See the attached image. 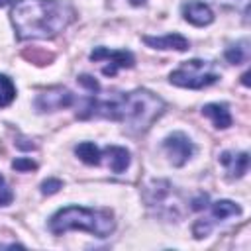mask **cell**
I'll list each match as a JSON object with an SVG mask.
<instances>
[{
    "mask_svg": "<svg viewBox=\"0 0 251 251\" xmlns=\"http://www.w3.org/2000/svg\"><path fill=\"white\" fill-rule=\"evenodd\" d=\"M10 2H12V0H0V8H2V6H8Z\"/></svg>",
    "mask_w": 251,
    "mask_h": 251,
    "instance_id": "obj_24",
    "label": "cell"
},
{
    "mask_svg": "<svg viewBox=\"0 0 251 251\" xmlns=\"http://www.w3.org/2000/svg\"><path fill=\"white\" fill-rule=\"evenodd\" d=\"M14 200V194L10 190V186L6 184V180L0 176V206H8Z\"/></svg>",
    "mask_w": 251,
    "mask_h": 251,
    "instance_id": "obj_19",
    "label": "cell"
},
{
    "mask_svg": "<svg viewBox=\"0 0 251 251\" xmlns=\"http://www.w3.org/2000/svg\"><path fill=\"white\" fill-rule=\"evenodd\" d=\"M59 188H63V182H61L59 178H49V180H45V182L41 184V192H43V194H53V192H57Z\"/></svg>",
    "mask_w": 251,
    "mask_h": 251,
    "instance_id": "obj_20",
    "label": "cell"
},
{
    "mask_svg": "<svg viewBox=\"0 0 251 251\" xmlns=\"http://www.w3.org/2000/svg\"><path fill=\"white\" fill-rule=\"evenodd\" d=\"M75 153L78 155V159L86 165H100V157H102V151L92 143V141H82L75 147Z\"/></svg>",
    "mask_w": 251,
    "mask_h": 251,
    "instance_id": "obj_15",
    "label": "cell"
},
{
    "mask_svg": "<svg viewBox=\"0 0 251 251\" xmlns=\"http://www.w3.org/2000/svg\"><path fill=\"white\" fill-rule=\"evenodd\" d=\"M16 98V86L14 82L6 76V75H0V108L4 106H10Z\"/></svg>",
    "mask_w": 251,
    "mask_h": 251,
    "instance_id": "obj_17",
    "label": "cell"
},
{
    "mask_svg": "<svg viewBox=\"0 0 251 251\" xmlns=\"http://www.w3.org/2000/svg\"><path fill=\"white\" fill-rule=\"evenodd\" d=\"M239 214H241V206H237L235 202L218 200V202L212 204V218L208 222L214 226V222H222V220H227V218H233V216H239Z\"/></svg>",
    "mask_w": 251,
    "mask_h": 251,
    "instance_id": "obj_14",
    "label": "cell"
},
{
    "mask_svg": "<svg viewBox=\"0 0 251 251\" xmlns=\"http://www.w3.org/2000/svg\"><path fill=\"white\" fill-rule=\"evenodd\" d=\"M10 16L20 39H49L69 27L75 10L65 0H18Z\"/></svg>",
    "mask_w": 251,
    "mask_h": 251,
    "instance_id": "obj_2",
    "label": "cell"
},
{
    "mask_svg": "<svg viewBox=\"0 0 251 251\" xmlns=\"http://www.w3.org/2000/svg\"><path fill=\"white\" fill-rule=\"evenodd\" d=\"M12 167H14L16 171H31V169H35V163H33L31 159L20 157V159H16V161L12 163Z\"/></svg>",
    "mask_w": 251,
    "mask_h": 251,
    "instance_id": "obj_21",
    "label": "cell"
},
{
    "mask_svg": "<svg viewBox=\"0 0 251 251\" xmlns=\"http://www.w3.org/2000/svg\"><path fill=\"white\" fill-rule=\"evenodd\" d=\"M220 6L229 8V10H237L241 14H247L249 10V0H216Z\"/></svg>",
    "mask_w": 251,
    "mask_h": 251,
    "instance_id": "obj_18",
    "label": "cell"
},
{
    "mask_svg": "<svg viewBox=\"0 0 251 251\" xmlns=\"http://www.w3.org/2000/svg\"><path fill=\"white\" fill-rule=\"evenodd\" d=\"M92 61H108V65L102 69L106 76H114L118 69H129L133 67V55L129 51H114L108 47H96L90 53Z\"/></svg>",
    "mask_w": 251,
    "mask_h": 251,
    "instance_id": "obj_7",
    "label": "cell"
},
{
    "mask_svg": "<svg viewBox=\"0 0 251 251\" xmlns=\"http://www.w3.org/2000/svg\"><path fill=\"white\" fill-rule=\"evenodd\" d=\"M220 163L226 167L229 176H243L249 169V155L245 151H241V153L226 151L220 155Z\"/></svg>",
    "mask_w": 251,
    "mask_h": 251,
    "instance_id": "obj_10",
    "label": "cell"
},
{
    "mask_svg": "<svg viewBox=\"0 0 251 251\" xmlns=\"http://www.w3.org/2000/svg\"><path fill=\"white\" fill-rule=\"evenodd\" d=\"M163 147H165V151H167V155L175 167H182L196 151L194 143L182 131H175V133L167 135L163 141Z\"/></svg>",
    "mask_w": 251,
    "mask_h": 251,
    "instance_id": "obj_6",
    "label": "cell"
},
{
    "mask_svg": "<svg viewBox=\"0 0 251 251\" xmlns=\"http://www.w3.org/2000/svg\"><path fill=\"white\" fill-rule=\"evenodd\" d=\"M102 155L108 157V165L114 173H122L127 169L129 165V151L124 149V147H118V145H112V147H106L102 151Z\"/></svg>",
    "mask_w": 251,
    "mask_h": 251,
    "instance_id": "obj_13",
    "label": "cell"
},
{
    "mask_svg": "<svg viewBox=\"0 0 251 251\" xmlns=\"http://www.w3.org/2000/svg\"><path fill=\"white\" fill-rule=\"evenodd\" d=\"M249 43L243 39V41H239V43H235V45H231L227 51H226V59L229 61V63H233V65H239V63H245L247 61V57H249V47H247Z\"/></svg>",
    "mask_w": 251,
    "mask_h": 251,
    "instance_id": "obj_16",
    "label": "cell"
},
{
    "mask_svg": "<svg viewBox=\"0 0 251 251\" xmlns=\"http://www.w3.org/2000/svg\"><path fill=\"white\" fill-rule=\"evenodd\" d=\"M129 2H131V4H135V6H139V4H143L145 0H129Z\"/></svg>",
    "mask_w": 251,
    "mask_h": 251,
    "instance_id": "obj_23",
    "label": "cell"
},
{
    "mask_svg": "<svg viewBox=\"0 0 251 251\" xmlns=\"http://www.w3.org/2000/svg\"><path fill=\"white\" fill-rule=\"evenodd\" d=\"M202 114L212 120V124L220 129H226L231 126V114L226 104H206L202 108Z\"/></svg>",
    "mask_w": 251,
    "mask_h": 251,
    "instance_id": "obj_12",
    "label": "cell"
},
{
    "mask_svg": "<svg viewBox=\"0 0 251 251\" xmlns=\"http://www.w3.org/2000/svg\"><path fill=\"white\" fill-rule=\"evenodd\" d=\"M71 104H73V94L63 86L49 88L35 98V108L39 112H55V110L67 108Z\"/></svg>",
    "mask_w": 251,
    "mask_h": 251,
    "instance_id": "obj_8",
    "label": "cell"
},
{
    "mask_svg": "<svg viewBox=\"0 0 251 251\" xmlns=\"http://www.w3.org/2000/svg\"><path fill=\"white\" fill-rule=\"evenodd\" d=\"M145 200L151 208H157L159 216H169V218H178V200L173 192L171 182L167 180H155L147 186Z\"/></svg>",
    "mask_w": 251,
    "mask_h": 251,
    "instance_id": "obj_5",
    "label": "cell"
},
{
    "mask_svg": "<svg viewBox=\"0 0 251 251\" xmlns=\"http://www.w3.org/2000/svg\"><path fill=\"white\" fill-rule=\"evenodd\" d=\"M143 41L147 45H151L153 49H176V51H186L188 49V39L182 37L180 33H167L163 37L145 35Z\"/></svg>",
    "mask_w": 251,
    "mask_h": 251,
    "instance_id": "obj_11",
    "label": "cell"
},
{
    "mask_svg": "<svg viewBox=\"0 0 251 251\" xmlns=\"http://www.w3.org/2000/svg\"><path fill=\"white\" fill-rule=\"evenodd\" d=\"M220 78L214 63L210 61H202V59H190V61H184L176 71L171 73L169 80L176 86H182V88H204V86H210L214 84L216 80Z\"/></svg>",
    "mask_w": 251,
    "mask_h": 251,
    "instance_id": "obj_4",
    "label": "cell"
},
{
    "mask_svg": "<svg viewBox=\"0 0 251 251\" xmlns=\"http://www.w3.org/2000/svg\"><path fill=\"white\" fill-rule=\"evenodd\" d=\"M182 16L188 24L192 25H208L214 22V12L210 10L208 4L200 2V0H190L182 4Z\"/></svg>",
    "mask_w": 251,
    "mask_h": 251,
    "instance_id": "obj_9",
    "label": "cell"
},
{
    "mask_svg": "<svg viewBox=\"0 0 251 251\" xmlns=\"http://www.w3.org/2000/svg\"><path fill=\"white\" fill-rule=\"evenodd\" d=\"M165 110V102L143 88L133 92L116 94L110 98L90 96L84 100V106L78 112V118H110L114 122H122L131 131H145Z\"/></svg>",
    "mask_w": 251,
    "mask_h": 251,
    "instance_id": "obj_1",
    "label": "cell"
},
{
    "mask_svg": "<svg viewBox=\"0 0 251 251\" xmlns=\"http://www.w3.org/2000/svg\"><path fill=\"white\" fill-rule=\"evenodd\" d=\"M78 82H80V84H84L86 88H90L92 92H94V90H98V82H96L92 76H88V75H82V76H78Z\"/></svg>",
    "mask_w": 251,
    "mask_h": 251,
    "instance_id": "obj_22",
    "label": "cell"
},
{
    "mask_svg": "<svg viewBox=\"0 0 251 251\" xmlns=\"http://www.w3.org/2000/svg\"><path fill=\"white\" fill-rule=\"evenodd\" d=\"M114 216L110 210H94L82 206H67L51 216L49 229L61 235L69 229H86L96 237H108L114 231Z\"/></svg>",
    "mask_w": 251,
    "mask_h": 251,
    "instance_id": "obj_3",
    "label": "cell"
}]
</instances>
